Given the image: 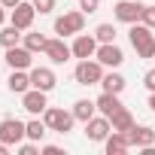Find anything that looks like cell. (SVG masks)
Masks as SVG:
<instances>
[{"label":"cell","mask_w":155,"mask_h":155,"mask_svg":"<svg viewBox=\"0 0 155 155\" xmlns=\"http://www.w3.org/2000/svg\"><path fill=\"white\" fill-rule=\"evenodd\" d=\"M128 40H131L137 58H143V61H152L155 58V34H152V28H146L143 21L128 25Z\"/></svg>","instance_id":"6da1fadb"},{"label":"cell","mask_w":155,"mask_h":155,"mask_svg":"<svg viewBox=\"0 0 155 155\" xmlns=\"http://www.w3.org/2000/svg\"><path fill=\"white\" fill-rule=\"evenodd\" d=\"M104 73H107V67L97 58H82L73 67V79H76V85H101Z\"/></svg>","instance_id":"7a4b0ae2"},{"label":"cell","mask_w":155,"mask_h":155,"mask_svg":"<svg viewBox=\"0 0 155 155\" xmlns=\"http://www.w3.org/2000/svg\"><path fill=\"white\" fill-rule=\"evenodd\" d=\"M43 122H46V125H49V131H55V134H70V131H73V125H76V116H73V110L46 107Z\"/></svg>","instance_id":"3957f363"},{"label":"cell","mask_w":155,"mask_h":155,"mask_svg":"<svg viewBox=\"0 0 155 155\" xmlns=\"http://www.w3.org/2000/svg\"><path fill=\"white\" fill-rule=\"evenodd\" d=\"M85 31V12L82 9H73V12H64L55 18V34L58 37H76Z\"/></svg>","instance_id":"277c9868"},{"label":"cell","mask_w":155,"mask_h":155,"mask_svg":"<svg viewBox=\"0 0 155 155\" xmlns=\"http://www.w3.org/2000/svg\"><path fill=\"white\" fill-rule=\"evenodd\" d=\"M0 140H3L9 149H12V146H18L21 140H28V125H25L21 119H15V116L0 119Z\"/></svg>","instance_id":"5b68a950"},{"label":"cell","mask_w":155,"mask_h":155,"mask_svg":"<svg viewBox=\"0 0 155 155\" xmlns=\"http://www.w3.org/2000/svg\"><path fill=\"white\" fill-rule=\"evenodd\" d=\"M143 6L146 3H140V0H119V3L113 6V15L122 25H137L140 15H143Z\"/></svg>","instance_id":"8992f818"},{"label":"cell","mask_w":155,"mask_h":155,"mask_svg":"<svg viewBox=\"0 0 155 155\" xmlns=\"http://www.w3.org/2000/svg\"><path fill=\"white\" fill-rule=\"evenodd\" d=\"M3 61H6L9 70H31V67H34V52L18 43V46L6 49V58H3Z\"/></svg>","instance_id":"52a82bcc"},{"label":"cell","mask_w":155,"mask_h":155,"mask_svg":"<svg viewBox=\"0 0 155 155\" xmlns=\"http://www.w3.org/2000/svg\"><path fill=\"white\" fill-rule=\"evenodd\" d=\"M37 15H40V12H37V6H34V0H31V3H25V0H21L15 9H9V21H12L15 28H21V31H31Z\"/></svg>","instance_id":"ba28073f"},{"label":"cell","mask_w":155,"mask_h":155,"mask_svg":"<svg viewBox=\"0 0 155 155\" xmlns=\"http://www.w3.org/2000/svg\"><path fill=\"white\" fill-rule=\"evenodd\" d=\"M94 58H97L107 70H119V67H122V61H125V52H122L116 43H101V46H97V52H94Z\"/></svg>","instance_id":"9c48e42d"},{"label":"cell","mask_w":155,"mask_h":155,"mask_svg":"<svg viewBox=\"0 0 155 155\" xmlns=\"http://www.w3.org/2000/svg\"><path fill=\"white\" fill-rule=\"evenodd\" d=\"M43 55L52 61V64H67L70 58H73V49L64 43V37H52L49 43H46V49H43Z\"/></svg>","instance_id":"30bf717a"},{"label":"cell","mask_w":155,"mask_h":155,"mask_svg":"<svg viewBox=\"0 0 155 155\" xmlns=\"http://www.w3.org/2000/svg\"><path fill=\"white\" fill-rule=\"evenodd\" d=\"M110 134H113V125H110L107 116H91V119L85 122V137H88L91 143H104Z\"/></svg>","instance_id":"8fae6325"},{"label":"cell","mask_w":155,"mask_h":155,"mask_svg":"<svg viewBox=\"0 0 155 155\" xmlns=\"http://www.w3.org/2000/svg\"><path fill=\"white\" fill-rule=\"evenodd\" d=\"M46 94H49V91H40V88H28V91L21 94V107H25V113H31V116H43V113H46V107H49Z\"/></svg>","instance_id":"7c38bea8"},{"label":"cell","mask_w":155,"mask_h":155,"mask_svg":"<svg viewBox=\"0 0 155 155\" xmlns=\"http://www.w3.org/2000/svg\"><path fill=\"white\" fill-rule=\"evenodd\" d=\"M97 46H101V43H97L94 34H76L70 49H73V58H79V61H82V58H94Z\"/></svg>","instance_id":"4fadbf2b"},{"label":"cell","mask_w":155,"mask_h":155,"mask_svg":"<svg viewBox=\"0 0 155 155\" xmlns=\"http://www.w3.org/2000/svg\"><path fill=\"white\" fill-rule=\"evenodd\" d=\"M31 85L40 91H52L58 85V76L52 67H31Z\"/></svg>","instance_id":"5bb4252c"},{"label":"cell","mask_w":155,"mask_h":155,"mask_svg":"<svg viewBox=\"0 0 155 155\" xmlns=\"http://www.w3.org/2000/svg\"><path fill=\"white\" fill-rule=\"evenodd\" d=\"M128 140H131V149H149L155 146V131L149 125H134L128 131Z\"/></svg>","instance_id":"9a60e30c"},{"label":"cell","mask_w":155,"mask_h":155,"mask_svg":"<svg viewBox=\"0 0 155 155\" xmlns=\"http://www.w3.org/2000/svg\"><path fill=\"white\" fill-rule=\"evenodd\" d=\"M6 88H9L12 94H18V97H21L28 88H34V85H31V70H9Z\"/></svg>","instance_id":"2e32d148"},{"label":"cell","mask_w":155,"mask_h":155,"mask_svg":"<svg viewBox=\"0 0 155 155\" xmlns=\"http://www.w3.org/2000/svg\"><path fill=\"white\" fill-rule=\"evenodd\" d=\"M131 149V140H128V134H122V131H113L107 140H104V152L107 155H122V152H128Z\"/></svg>","instance_id":"e0dca14e"},{"label":"cell","mask_w":155,"mask_h":155,"mask_svg":"<svg viewBox=\"0 0 155 155\" xmlns=\"http://www.w3.org/2000/svg\"><path fill=\"white\" fill-rule=\"evenodd\" d=\"M94 104H97V113H101V116H107V119L125 107V104L119 101V94H113V91H101V97H97Z\"/></svg>","instance_id":"ac0fdd59"},{"label":"cell","mask_w":155,"mask_h":155,"mask_svg":"<svg viewBox=\"0 0 155 155\" xmlns=\"http://www.w3.org/2000/svg\"><path fill=\"white\" fill-rule=\"evenodd\" d=\"M125 76L119 73V70H107L104 73V79H101V91H113V94H122L125 91Z\"/></svg>","instance_id":"d6986e66"},{"label":"cell","mask_w":155,"mask_h":155,"mask_svg":"<svg viewBox=\"0 0 155 155\" xmlns=\"http://www.w3.org/2000/svg\"><path fill=\"white\" fill-rule=\"evenodd\" d=\"M110 125H113V131H122V134H128L137 122H134V116H131V110L128 107H122L119 113H113L110 116Z\"/></svg>","instance_id":"ffe728a7"},{"label":"cell","mask_w":155,"mask_h":155,"mask_svg":"<svg viewBox=\"0 0 155 155\" xmlns=\"http://www.w3.org/2000/svg\"><path fill=\"white\" fill-rule=\"evenodd\" d=\"M73 116H76V122H82V125H85L91 116H97V104L88 101V97H79V101L73 104Z\"/></svg>","instance_id":"44dd1931"},{"label":"cell","mask_w":155,"mask_h":155,"mask_svg":"<svg viewBox=\"0 0 155 155\" xmlns=\"http://www.w3.org/2000/svg\"><path fill=\"white\" fill-rule=\"evenodd\" d=\"M21 28H15L12 21L9 25H3V28H0V46H3V49H12V46H18L21 43Z\"/></svg>","instance_id":"7402d4cb"},{"label":"cell","mask_w":155,"mask_h":155,"mask_svg":"<svg viewBox=\"0 0 155 155\" xmlns=\"http://www.w3.org/2000/svg\"><path fill=\"white\" fill-rule=\"evenodd\" d=\"M28 125V140H34V143H43V137L49 134V125L40 119V116H34L31 122H25Z\"/></svg>","instance_id":"603a6c76"},{"label":"cell","mask_w":155,"mask_h":155,"mask_svg":"<svg viewBox=\"0 0 155 155\" xmlns=\"http://www.w3.org/2000/svg\"><path fill=\"white\" fill-rule=\"evenodd\" d=\"M46 43H49V37H43V34H37V31H31V34H25V37H21V46H28L34 55H37V52H43V49H46Z\"/></svg>","instance_id":"cb8c5ba5"},{"label":"cell","mask_w":155,"mask_h":155,"mask_svg":"<svg viewBox=\"0 0 155 155\" xmlns=\"http://www.w3.org/2000/svg\"><path fill=\"white\" fill-rule=\"evenodd\" d=\"M94 37H97V43H116V28L113 25H97Z\"/></svg>","instance_id":"d4e9b609"},{"label":"cell","mask_w":155,"mask_h":155,"mask_svg":"<svg viewBox=\"0 0 155 155\" xmlns=\"http://www.w3.org/2000/svg\"><path fill=\"white\" fill-rule=\"evenodd\" d=\"M15 149H18V155H40V143H34V140H28V143L21 140Z\"/></svg>","instance_id":"484cf974"},{"label":"cell","mask_w":155,"mask_h":155,"mask_svg":"<svg viewBox=\"0 0 155 155\" xmlns=\"http://www.w3.org/2000/svg\"><path fill=\"white\" fill-rule=\"evenodd\" d=\"M140 21H143L146 28H152V31H155V6H143V15H140Z\"/></svg>","instance_id":"4316f807"},{"label":"cell","mask_w":155,"mask_h":155,"mask_svg":"<svg viewBox=\"0 0 155 155\" xmlns=\"http://www.w3.org/2000/svg\"><path fill=\"white\" fill-rule=\"evenodd\" d=\"M34 6L40 15H49V12H55V0H34Z\"/></svg>","instance_id":"83f0119b"},{"label":"cell","mask_w":155,"mask_h":155,"mask_svg":"<svg viewBox=\"0 0 155 155\" xmlns=\"http://www.w3.org/2000/svg\"><path fill=\"white\" fill-rule=\"evenodd\" d=\"M79 9H82L85 15H91V12L101 9V0H79Z\"/></svg>","instance_id":"f1b7e54d"},{"label":"cell","mask_w":155,"mask_h":155,"mask_svg":"<svg viewBox=\"0 0 155 155\" xmlns=\"http://www.w3.org/2000/svg\"><path fill=\"white\" fill-rule=\"evenodd\" d=\"M143 85H146L149 91H155V67H152V70H146V76H143Z\"/></svg>","instance_id":"f546056e"},{"label":"cell","mask_w":155,"mask_h":155,"mask_svg":"<svg viewBox=\"0 0 155 155\" xmlns=\"http://www.w3.org/2000/svg\"><path fill=\"white\" fill-rule=\"evenodd\" d=\"M40 152H43V155H64L61 146H43V143H40Z\"/></svg>","instance_id":"4dcf8cb0"},{"label":"cell","mask_w":155,"mask_h":155,"mask_svg":"<svg viewBox=\"0 0 155 155\" xmlns=\"http://www.w3.org/2000/svg\"><path fill=\"white\" fill-rule=\"evenodd\" d=\"M0 3H3V6H6V9H15V6H18V3H21V0H0Z\"/></svg>","instance_id":"1f68e13d"},{"label":"cell","mask_w":155,"mask_h":155,"mask_svg":"<svg viewBox=\"0 0 155 155\" xmlns=\"http://www.w3.org/2000/svg\"><path fill=\"white\" fill-rule=\"evenodd\" d=\"M6 12H9V9H6L3 3H0V28H3V21H6Z\"/></svg>","instance_id":"d6a6232c"},{"label":"cell","mask_w":155,"mask_h":155,"mask_svg":"<svg viewBox=\"0 0 155 155\" xmlns=\"http://www.w3.org/2000/svg\"><path fill=\"white\" fill-rule=\"evenodd\" d=\"M149 110L155 113V91H149Z\"/></svg>","instance_id":"836d02e7"},{"label":"cell","mask_w":155,"mask_h":155,"mask_svg":"<svg viewBox=\"0 0 155 155\" xmlns=\"http://www.w3.org/2000/svg\"><path fill=\"white\" fill-rule=\"evenodd\" d=\"M6 152H9V146H6L3 140H0V155H6Z\"/></svg>","instance_id":"e575fe53"},{"label":"cell","mask_w":155,"mask_h":155,"mask_svg":"<svg viewBox=\"0 0 155 155\" xmlns=\"http://www.w3.org/2000/svg\"><path fill=\"white\" fill-rule=\"evenodd\" d=\"M152 61H155V58H152Z\"/></svg>","instance_id":"d590c367"}]
</instances>
